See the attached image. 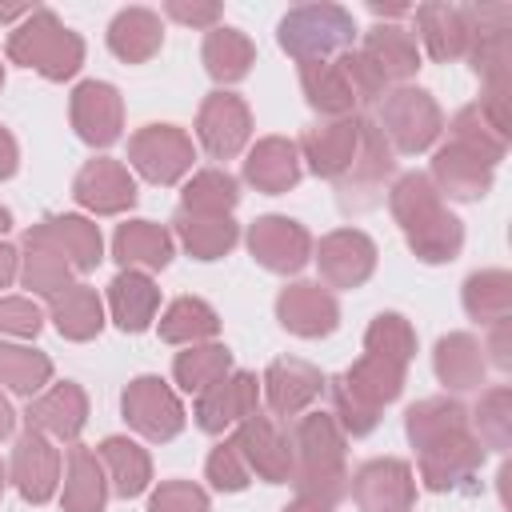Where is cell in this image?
<instances>
[{
  "instance_id": "obj_50",
  "label": "cell",
  "mask_w": 512,
  "mask_h": 512,
  "mask_svg": "<svg viewBox=\"0 0 512 512\" xmlns=\"http://www.w3.org/2000/svg\"><path fill=\"white\" fill-rule=\"evenodd\" d=\"M324 392H328V400H332V420L340 424L344 436H368V432H376L380 412L368 408L360 396H352L340 376H328V380H324Z\"/></svg>"
},
{
  "instance_id": "obj_37",
  "label": "cell",
  "mask_w": 512,
  "mask_h": 512,
  "mask_svg": "<svg viewBox=\"0 0 512 512\" xmlns=\"http://www.w3.org/2000/svg\"><path fill=\"white\" fill-rule=\"evenodd\" d=\"M200 60H204V72H208L216 84H240V80L252 72V64H256V44H252L240 28L216 24V28L204 32Z\"/></svg>"
},
{
  "instance_id": "obj_52",
  "label": "cell",
  "mask_w": 512,
  "mask_h": 512,
  "mask_svg": "<svg viewBox=\"0 0 512 512\" xmlns=\"http://www.w3.org/2000/svg\"><path fill=\"white\" fill-rule=\"evenodd\" d=\"M148 512H212L208 492L192 480H164L148 496Z\"/></svg>"
},
{
  "instance_id": "obj_39",
  "label": "cell",
  "mask_w": 512,
  "mask_h": 512,
  "mask_svg": "<svg viewBox=\"0 0 512 512\" xmlns=\"http://www.w3.org/2000/svg\"><path fill=\"white\" fill-rule=\"evenodd\" d=\"M460 428H472V420H468V408L456 396H428V400H416L404 412V436L416 452L424 444L448 436V432H460Z\"/></svg>"
},
{
  "instance_id": "obj_44",
  "label": "cell",
  "mask_w": 512,
  "mask_h": 512,
  "mask_svg": "<svg viewBox=\"0 0 512 512\" xmlns=\"http://www.w3.org/2000/svg\"><path fill=\"white\" fill-rule=\"evenodd\" d=\"M240 204V184L232 172L224 168H200L192 172V180L180 192V208L184 212H204V216H232V208Z\"/></svg>"
},
{
  "instance_id": "obj_54",
  "label": "cell",
  "mask_w": 512,
  "mask_h": 512,
  "mask_svg": "<svg viewBox=\"0 0 512 512\" xmlns=\"http://www.w3.org/2000/svg\"><path fill=\"white\" fill-rule=\"evenodd\" d=\"M164 12H168V20H176L184 28H216L224 8L216 0H168Z\"/></svg>"
},
{
  "instance_id": "obj_2",
  "label": "cell",
  "mask_w": 512,
  "mask_h": 512,
  "mask_svg": "<svg viewBox=\"0 0 512 512\" xmlns=\"http://www.w3.org/2000/svg\"><path fill=\"white\" fill-rule=\"evenodd\" d=\"M292 488L296 500H312L320 508H336L348 496V468H344V448L348 436L332 420V412H304L296 416L292 432Z\"/></svg>"
},
{
  "instance_id": "obj_10",
  "label": "cell",
  "mask_w": 512,
  "mask_h": 512,
  "mask_svg": "<svg viewBox=\"0 0 512 512\" xmlns=\"http://www.w3.org/2000/svg\"><path fill=\"white\" fill-rule=\"evenodd\" d=\"M416 468H420V480H424L428 492L472 488V480L484 468V444L476 440L472 428L448 432V436H440V440H432L416 452Z\"/></svg>"
},
{
  "instance_id": "obj_4",
  "label": "cell",
  "mask_w": 512,
  "mask_h": 512,
  "mask_svg": "<svg viewBox=\"0 0 512 512\" xmlns=\"http://www.w3.org/2000/svg\"><path fill=\"white\" fill-rule=\"evenodd\" d=\"M8 60L40 72L44 80H72L84 64V40L60 24L52 8H36L8 32Z\"/></svg>"
},
{
  "instance_id": "obj_11",
  "label": "cell",
  "mask_w": 512,
  "mask_h": 512,
  "mask_svg": "<svg viewBox=\"0 0 512 512\" xmlns=\"http://www.w3.org/2000/svg\"><path fill=\"white\" fill-rule=\"evenodd\" d=\"M348 492H352L360 512H412L416 472L400 456H376L352 472Z\"/></svg>"
},
{
  "instance_id": "obj_59",
  "label": "cell",
  "mask_w": 512,
  "mask_h": 512,
  "mask_svg": "<svg viewBox=\"0 0 512 512\" xmlns=\"http://www.w3.org/2000/svg\"><path fill=\"white\" fill-rule=\"evenodd\" d=\"M12 428H16V412H12L8 396L0 392V440H8V436H12Z\"/></svg>"
},
{
  "instance_id": "obj_35",
  "label": "cell",
  "mask_w": 512,
  "mask_h": 512,
  "mask_svg": "<svg viewBox=\"0 0 512 512\" xmlns=\"http://www.w3.org/2000/svg\"><path fill=\"white\" fill-rule=\"evenodd\" d=\"M164 44V24L152 8H120L108 24V48L124 64H144L160 52Z\"/></svg>"
},
{
  "instance_id": "obj_62",
  "label": "cell",
  "mask_w": 512,
  "mask_h": 512,
  "mask_svg": "<svg viewBox=\"0 0 512 512\" xmlns=\"http://www.w3.org/2000/svg\"><path fill=\"white\" fill-rule=\"evenodd\" d=\"M4 484H8V472H4V464H0V496H4Z\"/></svg>"
},
{
  "instance_id": "obj_31",
  "label": "cell",
  "mask_w": 512,
  "mask_h": 512,
  "mask_svg": "<svg viewBox=\"0 0 512 512\" xmlns=\"http://www.w3.org/2000/svg\"><path fill=\"white\" fill-rule=\"evenodd\" d=\"M432 368H436V380L452 392H472L484 384V348L472 332H448L436 340L432 348Z\"/></svg>"
},
{
  "instance_id": "obj_33",
  "label": "cell",
  "mask_w": 512,
  "mask_h": 512,
  "mask_svg": "<svg viewBox=\"0 0 512 512\" xmlns=\"http://www.w3.org/2000/svg\"><path fill=\"white\" fill-rule=\"evenodd\" d=\"M60 484H64V492H60L64 512H104V504H108V476H104L100 456L88 444H72L68 448L64 480Z\"/></svg>"
},
{
  "instance_id": "obj_3",
  "label": "cell",
  "mask_w": 512,
  "mask_h": 512,
  "mask_svg": "<svg viewBox=\"0 0 512 512\" xmlns=\"http://www.w3.org/2000/svg\"><path fill=\"white\" fill-rule=\"evenodd\" d=\"M300 88H304V100L324 120L360 116L364 104H380L388 92L384 76L364 60L360 48H348L320 64H300Z\"/></svg>"
},
{
  "instance_id": "obj_8",
  "label": "cell",
  "mask_w": 512,
  "mask_h": 512,
  "mask_svg": "<svg viewBox=\"0 0 512 512\" xmlns=\"http://www.w3.org/2000/svg\"><path fill=\"white\" fill-rule=\"evenodd\" d=\"M128 160L148 184H180L192 172L196 144L176 124H144L128 140Z\"/></svg>"
},
{
  "instance_id": "obj_36",
  "label": "cell",
  "mask_w": 512,
  "mask_h": 512,
  "mask_svg": "<svg viewBox=\"0 0 512 512\" xmlns=\"http://www.w3.org/2000/svg\"><path fill=\"white\" fill-rule=\"evenodd\" d=\"M96 456H100L104 476H108V488L116 496L132 500V496L148 492V484H152V456L136 440H128V436H104L100 448H96Z\"/></svg>"
},
{
  "instance_id": "obj_25",
  "label": "cell",
  "mask_w": 512,
  "mask_h": 512,
  "mask_svg": "<svg viewBox=\"0 0 512 512\" xmlns=\"http://www.w3.org/2000/svg\"><path fill=\"white\" fill-rule=\"evenodd\" d=\"M416 32H420V44L424 52L436 60V64H452L460 56H468L472 48V20H468V4H420L416 12Z\"/></svg>"
},
{
  "instance_id": "obj_41",
  "label": "cell",
  "mask_w": 512,
  "mask_h": 512,
  "mask_svg": "<svg viewBox=\"0 0 512 512\" xmlns=\"http://www.w3.org/2000/svg\"><path fill=\"white\" fill-rule=\"evenodd\" d=\"M216 332H220V316L200 296H176L160 312V340L164 344H180V348L208 344V340H216Z\"/></svg>"
},
{
  "instance_id": "obj_55",
  "label": "cell",
  "mask_w": 512,
  "mask_h": 512,
  "mask_svg": "<svg viewBox=\"0 0 512 512\" xmlns=\"http://www.w3.org/2000/svg\"><path fill=\"white\" fill-rule=\"evenodd\" d=\"M488 356L484 360H492L500 372H508L512 368V320H500V324H492V332H488V344H480Z\"/></svg>"
},
{
  "instance_id": "obj_40",
  "label": "cell",
  "mask_w": 512,
  "mask_h": 512,
  "mask_svg": "<svg viewBox=\"0 0 512 512\" xmlns=\"http://www.w3.org/2000/svg\"><path fill=\"white\" fill-rule=\"evenodd\" d=\"M460 304H464L468 320L488 324V328L500 320H512V276L504 268L472 272L460 288Z\"/></svg>"
},
{
  "instance_id": "obj_48",
  "label": "cell",
  "mask_w": 512,
  "mask_h": 512,
  "mask_svg": "<svg viewBox=\"0 0 512 512\" xmlns=\"http://www.w3.org/2000/svg\"><path fill=\"white\" fill-rule=\"evenodd\" d=\"M364 352H380V356H396V360L412 364V356H416V328L400 312H380L364 328Z\"/></svg>"
},
{
  "instance_id": "obj_30",
  "label": "cell",
  "mask_w": 512,
  "mask_h": 512,
  "mask_svg": "<svg viewBox=\"0 0 512 512\" xmlns=\"http://www.w3.org/2000/svg\"><path fill=\"white\" fill-rule=\"evenodd\" d=\"M108 312L116 320L120 332H144L156 312H160V288L152 284L148 272H132V268H120L108 284Z\"/></svg>"
},
{
  "instance_id": "obj_24",
  "label": "cell",
  "mask_w": 512,
  "mask_h": 512,
  "mask_svg": "<svg viewBox=\"0 0 512 512\" xmlns=\"http://www.w3.org/2000/svg\"><path fill=\"white\" fill-rule=\"evenodd\" d=\"M84 424H88V392L76 380L52 384L48 392L32 396L28 408H24V428L44 432L48 440L76 444L80 432H84Z\"/></svg>"
},
{
  "instance_id": "obj_9",
  "label": "cell",
  "mask_w": 512,
  "mask_h": 512,
  "mask_svg": "<svg viewBox=\"0 0 512 512\" xmlns=\"http://www.w3.org/2000/svg\"><path fill=\"white\" fill-rule=\"evenodd\" d=\"M120 412L128 420L132 432H140L152 444H168L184 432V404L180 396L160 380V376H136L128 380L124 396H120Z\"/></svg>"
},
{
  "instance_id": "obj_18",
  "label": "cell",
  "mask_w": 512,
  "mask_h": 512,
  "mask_svg": "<svg viewBox=\"0 0 512 512\" xmlns=\"http://www.w3.org/2000/svg\"><path fill=\"white\" fill-rule=\"evenodd\" d=\"M248 472L264 484H288L292 480V440L272 416H248L232 432Z\"/></svg>"
},
{
  "instance_id": "obj_53",
  "label": "cell",
  "mask_w": 512,
  "mask_h": 512,
  "mask_svg": "<svg viewBox=\"0 0 512 512\" xmlns=\"http://www.w3.org/2000/svg\"><path fill=\"white\" fill-rule=\"evenodd\" d=\"M40 328H44V316L28 296H0V336L32 340Z\"/></svg>"
},
{
  "instance_id": "obj_26",
  "label": "cell",
  "mask_w": 512,
  "mask_h": 512,
  "mask_svg": "<svg viewBox=\"0 0 512 512\" xmlns=\"http://www.w3.org/2000/svg\"><path fill=\"white\" fill-rule=\"evenodd\" d=\"M428 180L436 184L440 196H452V200H484L492 192V180H496V168L488 160H480L476 152L460 148V144H440L432 152V172Z\"/></svg>"
},
{
  "instance_id": "obj_43",
  "label": "cell",
  "mask_w": 512,
  "mask_h": 512,
  "mask_svg": "<svg viewBox=\"0 0 512 512\" xmlns=\"http://www.w3.org/2000/svg\"><path fill=\"white\" fill-rule=\"evenodd\" d=\"M0 384L16 396H40L44 384H52V360L40 348L28 344H8L0 340Z\"/></svg>"
},
{
  "instance_id": "obj_17",
  "label": "cell",
  "mask_w": 512,
  "mask_h": 512,
  "mask_svg": "<svg viewBox=\"0 0 512 512\" xmlns=\"http://www.w3.org/2000/svg\"><path fill=\"white\" fill-rule=\"evenodd\" d=\"M276 320L284 332H292L300 340H320L340 328V304H336L332 288H324L316 280H296V284L280 288Z\"/></svg>"
},
{
  "instance_id": "obj_20",
  "label": "cell",
  "mask_w": 512,
  "mask_h": 512,
  "mask_svg": "<svg viewBox=\"0 0 512 512\" xmlns=\"http://www.w3.org/2000/svg\"><path fill=\"white\" fill-rule=\"evenodd\" d=\"M24 240L32 244H44L52 248L56 256H64L72 264L76 276L92 272L100 260H104V240H100V228L88 220V216H76V212H60V216H44L40 224H32L24 232Z\"/></svg>"
},
{
  "instance_id": "obj_34",
  "label": "cell",
  "mask_w": 512,
  "mask_h": 512,
  "mask_svg": "<svg viewBox=\"0 0 512 512\" xmlns=\"http://www.w3.org/2000/svg\"><path fill=\"white\" fill-rule=\"evenodd\" d=\"M172 240H180L192 260H220V256H228L236 248L240 224L232 216H204V212L176 208V216H172Z\"/></svg>"
},
{
  "instance_id": "obj_6",
  "label": "cell",
  "mask_w": 512,
  "mask_h": 512,
  "mask_svg": "<svg viewBox=\"0 0 512 512\" xmlns=\"http://www.w3.org/2000/svg\"><path fill=\"white\" fill-rule=\"evenodd\" d=\"M376 128L384 132V140H388L392 152L420 156V152H428L440 140L444 112L432 100V92L412 88V84H400V88H388L384 92L380 112H376Z\"/></svg>"
},
{
  "instance_id": "obj_23",
  "label": "cell",
  "mask_w": 512,
  "mask_h": 512,
  "mask_svg": "<svg viewBox=\"0 0 512 512\" xmlns=\"http://www.w3.org/2000/svg\"><path fill=\"white\" fill-rule=\"evenodd\" d=\"M72 200H76L80 208L96 212V216H120V212H128V208L136 204V180H132V172H128L120 160L96 156V160H88V164L76 172V180H72Z\"/></svg>"
},
{
  "instance_id": "obj_5",
  "label": "cell",
  "mask_w": 512,
  "mask_h": 512,
  "mask_svg": "<svg viewBox=\"0 0 512 512\" xmlns=\"http://www.w3.org/2000/svg\"><path fill=\"white\" fill-rule=\"evenodd\" d=\"M276 40L296 64H320V60H332L356 44V20L348 8L328 4V0L296 4L280 16Z\"/></svg>"
},
{
  "instance_id": "obj_27",
  "label": "cell",
  "mask_w": 512,
  "mask_h": 512,
  "mask_svg": "<svg viewBox=\"0 0 512 512\" xmlns=\"http://www.w3.org/2000/svg\"><path fill=\"white\" fill-rule=\"evenodd\" d=\"M360 52L364 60L384 76V84H408L416 72H420V48H416V36L400 24H372L360 40Z\"/></svg>"
},
{
  "instance_id": "obj_29",
  "label": "cell",
  "mask_w": 512,
  "mask_h": 512,
  "mask_svg": "<svg viewBox=\"0 0 512 512\" xmlns=\"http://www.w3.org/2000/svg\"><path fill=\"white\" fill-rule=\"evenodd\" d=\"M172 252H176V240L156 220H128L112 236V260L132 272H160L168 268Z\"/></svg>"
},
{
  "instance_id": "obj_28",
  "label": "cell",
  "mask_w": 512,
  "mask_h": 512,
  "mask_svg": "<svg viewBox=\"0 0 512 512\" xmlns=\"http://www.w3.org/2000/svg\"><path fill=\"white\" fill-rule=\"evenodd\" d=\"M300 172H304V160L296 152V140L288 136H264L252 144L248 160H244V180L256 188V192H268V196H280L288 188L300 184Z\"/></svg>"
},
{
  "instance_id": "obj_1",
  "label": "cell",
  "mask_w": 512,
  "mask_h": 512,
  "mask_svg": "<svg viewBox=\"0 0 512 512\" xmlns=\"http://www.w3.org/2000/svg\"><path fill=\"white\" fill-rule=\"evenodd\" d=\"M392 220L400 224L408 248L424 264H448L464 248V224L444 208V196L428 180V172H404L388 188Z\"/></svg>"
},
{
  "instance_id": "obj_42",
  "label": "cell",
  "mask_w": 512,
  "mask_h": 512,
  "mask_svg": "<svg viewBox=\"0 0 512 512\" xmlns=\"http://www.w3.org/2000/svg\"><path fill=\"white\" fill-rule=\"evenodd\" d=\"M232 372V352L224 348V344H216V340H208V344H188L184 352H176V360H172V380L184 388V392H192V396H200L204 388H212L216 380H224Z\"/></svg>"
},
{
  "instance_id": "obj_47",
  "label": "cell",
  "mask_w": 512,
  "mask_h": 512,
  "mask_svg": "<svg viewBox=\"0 0 512 512\" xmlns=\"http://www.w3.org/2000/svg\"><path fill=\"white\" fill-rule=\"evenodd\" d=\"M468 420H476V440L484 448L504 452L512 444V388L496 384L480 396L476 412H468Z\"/></svg>"
},
{
  "instance_id": "obj_57",
  "label": "cell",
  "mask_w": 512,
  "mask_h": 512,
  "mask_svg": "<svg viewBox=\"0 0 512 512\" xmlns=\"http://www.w3.org/2000/svg\"><path fill=\"white\" fill-rule=\"evenodd\" d=\"M20 276V252L12 244H0V288H8Z\"/></svg>"
},
{
  "instance_id": "obj_38",
  "label": "cell",
  "mask_w": 512,
  "mask_h": 512,
  "mask_svg": "<svg viewBox=\"0 0 512 512\" xmlns=\"http://www.w3.org/2000/svg\"><path fill=\"white\" fill-rule=\"evenodd\" d=\"M48 316H52L56 332L64 340H72V344L96 340L100 328H104V304H100L96 288H88V284H72L60 296H52L48 300Z\"/></svg>"
},
{
  "instance_id": "obj_12",
  "label": "cell",
  "mask_w": 512,
  "mask_h": 512,
  "mask_svg": "<svg viewBox=\"0 0 512 512\" xmlns=\"http://www.w3.org/2000/svg\"><path fill=\"white\" fill-rule=\"evenodd\" d=\"M196 140L204 144V152L212 160H232L248 148L252 140V112L248 104L228 92V88H216L200 100V112H196Z\"/></svg>"
},
{
  "instance_id": "obj_46",
  "label": "cell",
  "mask_w": 512,
  "mask_h": 512,
  "mask_svg": "<svg viewBox=\"0 0 512 512\" xmlns=\"http://www.w3.org/2000/svg\"><path fill=\"white\" fill-rule=\"evenodd\" d=\"M448 136H452V144H460V148L476 152V156H480V160H488L492 168H496V164L504 160V152H508V136H504L500 128H492V124H488V116H484L476 104H464V108L452 116Z\"/></svg>"
},
{
  "instance_id": "obj_56",
  "label": "cell",
  "mask_w": 512,
  "mask_h": 512,
  "mask_svg": "<svg viewBox=\"0 0 512 512\" xmlns=\"http://www.w3.org/2000/svg\"><path fill=\"white\" fill-rule=\"evenodd\" d=\"M16 168H20V144H16V136L0 124V180L16 176Z\"/></svg>"
},
{
  "instance_id": "obj_14",
  "label": "cell",
  "mask_w": 512,
  "mask_h": 512,
  "mask_svg": "<svg viewBox=\"0 0 512 512\" xmlns=\"http://www.w3.org/2000/svg\"><path fill=\"white\" fill-rule=\"evenodd\" d=\"M376 240L360 228H336L312 244V260L320 264L324 288H360L376 272Z\"/></svg>"
},
{
  "instance_id": "obj_51",
  "label": "cell",
  "mask_w": 512,
  "mask_h": 512,
  "mask_svg": "<svg viewBox=\"0 0 512 512\" xmlns=\"http://www.w3.org/2000/svg\"><path fill=\"white\" fill-rule=\"evenodd\" d=\"M204 476H208V484H212L216 492H244V488L252 484V472H248V464H244V456H240V448H236L232 436L220 440V444L208 452Z\"/></svg>"
},
{
  "instance_id": "obj_60",
  "label": "cell",
  "mask_w": 512,
  "mask_h": 512,
  "mask_svg": "<svg viewBox=\"0 0 512 512\" xmlns=\"http://www.w3.org/2000/svg\"><path fill=\"white\" fill-rule=\"evenodd\" d=\"M280 512H332V508H320V504H312V500H292V504H284Z\"/></svg>"
},
{
  "instance_id": "obj_61",
  "label": "cell",
  "mask_w": 512,
  "mask_h": 512,
  "mask_svg": "<svg viewBox=\"0 0 512 512\" xmlns=\"http://www.w3.org/2000/svg\"><path fill=\"white\" fill-rule=\"evenodd\" d=\"M8 228H12V212H8V208H4V204H0V236H4V232H8Z\"/></svg>"
},
{
  "instance_id": "obj_32",
  "label": "cell",
  "mask_w": 512,
  "mask_h": 512,
  "mask_svg": "<svg viewBox=\"0 0 512 512\" xmlns=\"http://www.w3.org/2000/svg\"><path fill=\"white\" fill-rule=\"evenodd\" d=\"M340 380L348 384L352 396H360L368 408H384L392 404L400 392H404V380H408V364L396 360V356H380V352H360V360L340 372Z\"/></svg>"
},
{
  "instance_id": "obj_13",
  "label": "cell",
  "mask_w": 512,
  "mask_h": 512,
  "mask_svg": "<svg viewBox=\"0 0 512 512\" xmlns=\"http://www.w3.org/2000/svg\"><path fill=\"white\" fill-rule=\"evenodd\" d=\"M248 252L276 276H296L312 260V232L292 216H256L248 224Z\"/></svg>"
},
{
  "instance_id": "obj_7",
  "label": "cell",
  "mask_w": 512,
  "mask_h": 512,
  "mask_svg": "<svg viewBox=\"0 0 512 512\" xmlns=\"http://www.w3.org/2000/svg\"><path fill=\"white\" fill-rule=\"evenodd\" d=\"M396 172V152L388 148L384 132L376 128V120H360V148H356V160L348 168L344 180H336V204L344 216H360V212H372L384 204V192H388V180Z\"/></svg>"
},
{
  "instance_id": "obj_19",
  "label": "cell",
  "mask_w": 512,
  "mask_h": 512,
  "mask_svg": "<svg viewBox=\"0 0 512 512\" xmlns=\"http://www.w3.org/2000/svg\"><path fill=\"white\" fill-rule=\"evenodd\" d=\"M360 120L364 116H344V120H320L312 128H304L296 152L300 160H308V168L320 176V180H344L352 160H356V148H360Z\"/></svg>"
},
{
  "instance_id": "obj_16",
  "label": "cell",
  "mask_w": 512,
  "mask_h": 512,
  "mask_svg": "<svg viewBox=\"0 0 512 512\" xmlns=\"http://www.w3.org/2000/svg\"><path fill=\"white\" fill-rule=\"evenodd\" d=\"M68 120L84 144H92V148L116 144L124 132V100H120L116 84H108V80L76 84L72 100H68Z\"/></svg>"
},
{
  "instance_id": "obj_45",
  "label": "cell",
  "mask_w": 512,
  "mask_h": 512,
  "mask_svg": "<svg viewBox=\"0 0 512 512\" xmlns=\"http://www.w3.org/2000/svg\"><path fill=\"white\" fill-rule=\"evenodd\" d=\"M72 264L64 260V256H56L52 248H44V244H32V240H24V248H20V280H24V288L32 292V296H44V300H52V296H60L64 288H72Z\"/></svg>"
},
{
  "instance_id": "obj_22",
  "label": "cell",
  "mask_w": 512,
  "mask_h": 512,
  "mask_svg": "<svg viewBox=\"0 0 512 512\" xmlns=\"http://www.w3.org/2000/svg\"><path fill=\"white\" fill-rule=\"evenodd\" d=\"M60 476H64L60 448L44 432L24 428L16 448H12V484H16V492L28 504H48L60 488Z\"/></svg>"
},
{
  "instance_id": "obj_15",
  "label": "cell",
  "mask_w": 512,
  "mask_h": 512,
  "mask_svg": "<svg viewBox=\"0 0 512 512\" xmlns=\"http://www.w3.org/2000/svg\"><path fill=\"white\" fill-rule=\"evenodd\" d=\"M256 412H260V380H256V372H244V368H232L224 380L204 388L192 408L196 428L208 436H220L224 428H236L240 420H248Z\"/></svg>"
},
{
  "instance_id": "obj_63",
  "label": "cell",
  "mask_w": 512,
  "mask_h": 512,
  "mask_svg": "<svg viewBox=\"0 0 512 512\" xmlns=\"http://www.w3.org/2000/svg\"><path fill=\"white\" fill-rule=\"evenodd\" d=\"M0 88H4V64H0Z\"/></svg>"
},
{
  "instance_id": "obj_58",
  "label": "cell",
  "mask_w": 512,
  "mask_h": 512,
  "mask_svg": "<svg viewBox=\"0 0 512 512\" xmlns=\"http://www.w3.org/2000/svg\"><path fill=\"white\" fill-rule=\"evenodd\" d=\"M36 12V4H0V24H20Z\"/></svg>"
},
{
  "instance_id": "obj_21",
  "label": "cell",
  "mask_w": 512,
  "mask_h": 512,
  "mask_svg": "<svg viewBox=\"0 0 512 512\" xmlns=\"http://www.w3.org/2000/svg\"><path fill=\"white\" fill-rule=\"evenodd\" d=\"M324 380H328V376H324L316 364H308V360H300V356H280V360H272V364L264 368L260 392H264L272 416H284V420H288V416H304V412L320 400Z\"/></svg>"
},
{
  "instance_id": "obj_49",
  "label": "cell",
  "mask_w": 512,
  "mask_h": 512,
  "mask_svg": "<svg viewBox=\"0 0 512 512\" xmlns=\"http://www.w3.org/2000/svg\"><path fill=\"white\" fill-rule=\"evenodd\" d=\"M472 72L484 80H504L512 76V28H496V32H472V48H468Z\"/></svg>"
}]
</instances>
